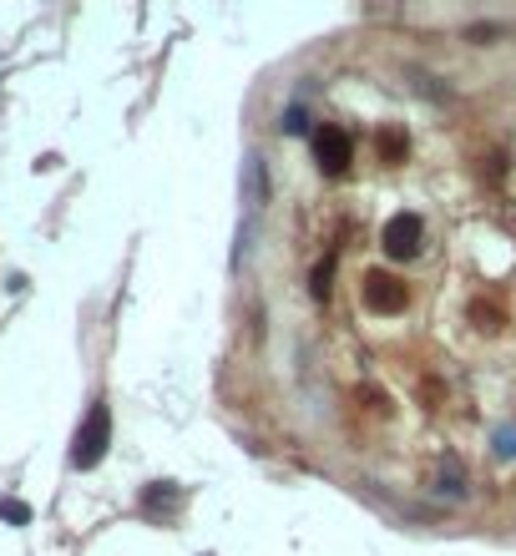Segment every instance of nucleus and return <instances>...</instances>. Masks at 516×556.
Masks as SVG:
<instances>
[{
	"instance_id": "1",
	"label": "nucleus",
	"mask_w": 516,
	"mask_h": 556,
	"mask_svg": "<svg viewBox=\"0 0 516 556\" xmlns=\"http://www.w3.org/2000/svg\"><path fill=\"white\" fill-rule=\"evenodd\" d=\"M107 446H111V410H107V405H92V410H86V420H81L77 440H71V465H81V470L102 465Z\"/></svg>"
},
{
	"instance_id": "2",
	"label": "nucleus",
	"mask_w": 516,
	"mask_h": 556,
	"mask_svg": "<svg viewBox=\"0 0 516 556\" xmlns=\"http://www.w3.org/2000/svg\"><path fill=\"white\" fill-rule=\"evenodd\" d=\"M314 157H319V172L344 177V172H349V162H355V142H349V132H344V127L324 122L319 132H314Z\"/></svg>"
},
{
	"instance_id": "3",
	"label": "nucleus",
	"mask_w": 516,
	"mask_h": 556,
	"mask_svg": "<svg viewBox=\"0 0 516 556\" xmlns=\"http://www.w3.org/2000/svg\"><path fill=\"white\" fill-rule=\"evenodd\" d=\"M360 294H364V309H370V314H400V309L410 304V289H405L395 274H385V268L364 274Z\"/></svg>"
},
{
	"instance_id": "4",
	"label": "nucleus",
	"mask_w": 516,
	"mask_h": 556,
	"mask_svg": "<svg viewBox=\"0 0 516 556\" xmlns=\"http://www.w3.org/2000/svg\"><path fill=\"white\" fill-rule=\"evenodd\" d=\"M421 238H425L421 213H395L390 223H385V253H390V258H410V253H421Z\"/></svg>"
},
{
	"instance_id": "5",
	"label": "nucleus",
	"mask_w": 516,
	"mask_h": 556,
	"mask_svg": "<svg viewBox=\"0 0 516 556\" xmlns=\"http://www.w3.org/2000/svg\"><path fill=\"white\" fill-rule=\"evenodd\" d=\"M375 147H380V162H405V132L400 127H380Z\"/></svg>"
},
{
	"instance_id": "6",
	"label": "nucleus",
	"mask_w": 516,
	"mask_h": 556,
	"mask_svg": "<svg viewBox=\"0 0 516 556\" xmlns=\"http://www.w3.org/2000/svg\"><path fill=\"white\" fill-rule=\"evenodd\" d=\"M471 314H476V319H481V329H496V324H501V314L491 309V304H476V309H471Z\"/></svg>"
}]
</instances>
